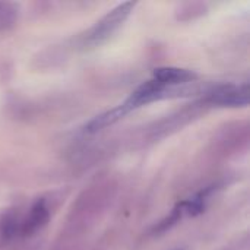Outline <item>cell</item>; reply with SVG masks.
<instances>
[{"mask_svg":"<svg viewBox=\"0 0 250 250\" xmlns=\"http://www.w3.org/2000/svg\"><path fill=\"white\" fill-rule=\"evenodd\" d=\"M198 76L196 73L179 69V67H158L154 70V79L166 86H174V85H183L195 81Z\"/></svg>","mask_w":250,"mask_h":250,"instance_id":"obj_3","label":"cell"},{"mask_svg":"<svg viewBox=\"0 0 250 250\" xmlns=\"http://www.w3.org/2000/svg\"><path fill=\"white\" fill-rule=\"evenodd\" d=\"M208 101L217 105L224 107H239V105H248L249 103V86L248 83L236 86V85H224L215 88L209 95Z\"/></svg>","mask_w":250,"mask_h":250,"instance_id":"obj_2","label":"cell"},{"mask_svg":"<svg viewBox=\"0 0 250 250\" xmlns=\"http://www.w3.org/2000/svg\"><path fill=\"white\" fill-rule=\"evenodd\" d=\"M48 220V209L45 207L44 201H37L34 207L31 208V212L28 218L22 223L21 226V233L22 236H31L35 233L38 229H41Z\"/></svg>","mask_w":250,"mask_h":250,"instance_id":"obj_4","label":"cell"},{"mask_svg":"<svg viewBox=\"0 0 250 250\" xmlns=\"http://www.w3.org/2000/svg\"><path fill=\"white\" fill-rule=\"evenodd\" d=\"M135 3L127 1L123 3L120 6H117L116 9H113L110 13H107L89 32L88 35V42L91 44H98L101 41H104L105 38H108L123 22L125 19L129 16V13L132 12Z\"/></svg>","mask_w":250,"mask_h":250,"instance_id":"obj_1","label":"cell"},{"mask_svg":"<svg viewBox=\"0 0 250 250\" xmlns=\"http://www.w3.org/2000/svg\"><path fill=\"white\" fill-rule=\"evenodd\" d=\"M130 110H132L130 105L125 101L123 104L114 107L113 110H110V111H107V113H103V114L94 117V119L86 125L85 130L89 132V133L97 132V130H101V129L110 126V125H113V123H116L117 120H120V119H122L125 114H127Z\"/></svg>","mask_w":250,"mask_h":250,"instance_id":"obj_5","label":"cell"}]
</instances>
